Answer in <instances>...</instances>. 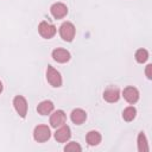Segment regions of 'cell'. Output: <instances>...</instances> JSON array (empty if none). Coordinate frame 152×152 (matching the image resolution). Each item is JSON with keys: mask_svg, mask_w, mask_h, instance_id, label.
Segmentation results:
<instances>
[{"mask_svg": "<svg viewBox=\"0 0 152 152\" xmlns=\"http://www.w3.org/2000/svg\"><path fill=\"white\" fill-rule=\"evenodd\" d=\"M38 32L39 34L45 38V39H50L52 38L55 34H56V26L52 25L51 23L49 21H42L39 25H38Z\"/></svg>", "mask_w": 152, "mask_h": 152, "instance_id": "cell-4", "label": "cell"}, {"mask_svg": "<svg viewBox=\"0 0 152 152\" xmlns=\"http://www.w3.org/2000/svg\"><path fill=\"white\" fill-rule=\"evenodd\" d=\"M122 96L128 103L133 104L139 100V91L134 87H126L122 91Z\"/></svg>", "mask_w": 152, "mask_h": 152, "instance_id": "cell-10", "label": "cell"}, {"mask_svg": "<svg viewBox=\"0 0 152 152\" xmlns=\"http://www.w3.org/2000/svg\"><path fill=\"white\" fill-rule=\"evenodd\" d=\"M82 147L80 146V144H77L76 141H70L65 147H64V151L65 152H69V151H81Z\"/></svg>", "mask_w": 152, "mask_h": 152, "instance_id": "cell-18", "label": "cell"}, {"mask_svg": "<svg viewBox=\"0 0 152 152\" xmlns=\"http://www.w3.org/2000/svg\"><path fill=\"white\" fill-rule=\"evenodd\" d=\"M134 57H135V61L138 63H145L148 59V52L145 49H139V50L135 51Z\"/></svg>", "mask_w": 152, "mask_h": 152, "instance_id": "cell-17", "label": "cell"}, {"mask_svg": "<svg viewBox=\"0 0 152 152\" xmlns=\"http://www.w3.org/2000/svg\"><path fill=\"white\" fill-rule=\"evenodd\" d=\"M65 120H66L65 113L59 109V110H56V112H53V113L51 114V116H50V125H51L52 127L57 128V127L64 125V124H65Z\"/></svg>", "mask_w": 152, "mask_h": 152, "instance_id": "cell-8", "label": "cell"}, {"mask_svg": "<svg viewBox=\"0 0 152 152\" xmlns=\"http://www.w3.org/2000/svg\"><path fill=\"white\" fill-rule=\"evenodd\" d=\"M120 97V90L118 87H114V86H109L104 91H103V99L107 101V102H116Z\"/></svg>", "mask_w": 152, "mask_h": 152, "instance_id": "cell-9", "label": "cell"}, {"mask_svg": "<svg viewBox=\"0 0 152 152\" xmlns=\"http://www.w3.org/2000/svg\"><path fill=\"white\" fill-rule=\"evenodd\" d=\"M51 137V132L50 128L46 125H38L34 127L33 129V138L36 141L38 142H44L46 140H49Z\"/></svg>", "mask_w": 152, "mask_h": 152, "instance_id": "cell-1", "label": "cell"}, {"mask_svg": "<svg viewBox=\"0 0 152 152\" xmlns=\"http://www.w3.org/2000/svg\"><path fill=\"white\" fill-rule=\"evenodd\" d=\"M137 115V109L133 107V106H129V107H126L122 112V119L125 121H132Z\"/></svg>", "mask_w": 152, "mask_h": 152, "instance_id": "cell-16", "label": "cell"}, {"mask_svg": "<svg viewBox=\"0 0 152 152\" xmlns=\"http://www.w3.org/2000/svg\"><path fill=\"white\" fill-rule=\"evenodd\" d=\"M46 80L55 88H58V87L62 86V76H61L59 71H57L51 65H49L48 69H46Z\"/></svg>", "mask_w": 152, "mask_h": 152, "instance_id": "cell-3", "label": "cell"}, {"mask_svg": "<svg viewBox=\"0 0 152 152\" xmlns=\"http://www.w3.org/2000/svg\"><path fill=\"white\" fill-rule=\"evenodd\" d=\"M151 69H152V65H151V64H148V65L146 66V70H145V72H146V76H147V78H148V80H151V78H152Z\"/></svg>", "mask_w": 152, "mask_h": 152, "instance_id": "cell-19", "label": "cell"}, {"mask_svg": "<svg viewBox=\"0 0 152 152\" xmlns=\"http://www.w3.org/2000/svg\"><path fill=\"white\" fill-rule=\"evenodd\" d=\"M59 34L63 40L71 42L75 37V26L70 21H64L59 27Z\"/></svg>", "mask_w": 152, "mask_h": 152, "instance_id": "cell-2", "label": "cell"}, {"mask_svg": "<svg viewBox=\"0 0 152 152\" xmlns=\"http://www.w3.org/2000/svg\"><path fill=\"white\" fill-rule=\"evenodd\" d=\"M86 139H87V142L90 146H95V145H99L100 144V141H101V134L97 131H90V132H88Z\"/></svg>", "mask_w": 152, "mask_h": 152, "instance_id": "cell-14", "label": "cell"}, {"mask_svg": "<svg viewBox=\"0 0 152 152\" xmlns=\"http://www.w3.org/2000/svg\"><path fill=\"white\" fill-rule=\"evenodd\" d=\"M71 137V132H70V127L66 125H62L58 127V129L55 132V139L58 142H65L70 139Z\"/></svg>", "mask_w": 152, "mask_h": 152, "instance_id": "cell-7", "label": "cell"}, {"mask_svg": "<svg viewBox=\"0 0 152 152\" xmlns=\"http://www.w3.org/2000/svg\"><path fill=\"white\" fill-rule=\"evenodd\" d=\"M138 150L140 152L148 151V144H147V139H146V135L144 134V132H140L138 135Z\"/></svg>", "mask_w": 152, "mask_h": 152, "instance_id": "cell-15", "label": "cell"}, {"mask_svg": "<svg viewBox=\"0 0 152 152\" xmlns=\"http://www.w3.org/2000/svg\"><path fill=\"white\" fill-rule=\"evenodd\" d=\"M13 106H14L17 113L19 114V116H21V118L26 116V114H27V101L24 96L17 95L13 99Z\"/></svg>", "mask_w": 152, "mask_h": 152, "instance_id": "cell-5", "label": "cell"}, {"mask_svg": "<svg viewBox=\"0 0 152 152\" xmlns=\"http://www.w3.org/2000/svg\"><path fill=\"white\" fill-rule=\"evenodd\" d=\"M2 88H4V87H2V82L0 81V94H1V91H2Z\"/></svg>", "mask_w": 152, "mask_h": 152, "instance_id": "cell-20", "label": "cell"}, {"mask_svg": "<svg viewBox=\"0 0 152 152\" xmlns=\"http://www.w3.org/2000/svg\"><path fill=\"white\" fill-rule=\"evenodd\" d=\"M52 58L58 63H66L70 59V52L65 49H55L52 51Z\"/></svg>", "mask_w": 152, "mask_h": 152, "instance_id": "cell-11", "label": "cell"}, {"mask_svg": "<svg viewBox=\"0 0 152 152\" xmlns=\"http://www.w3.org/2000/svg\"><path fill=\"white\" fill-rule=\"evenodd\" d=\"M53 110V103L50 100H44L37 106V112L40 115H49Z\"/></svg>", "mask_w": 152, "mask_h": 152, "instance_id": "cell-13", "label": "cell"}, {"mask_svg": "<svg viewBox=\"0 0 152 152\" xmlns=\"http://www.w3.org/2000/svg\"><path fill=\"white\" fill-rule=\"evenodd\" d=\"M50 12H51V14H52V17L55 19H62V18H64L66 15L68 7L63 2H56V4H53L51 6Z\"/></svg>", "mask_w": 152, "mask_h": 152, "instance_id": "cell-6", "label": "cell"}, {"mask_svg": "<svg viewBox=\"0 0 152 152\" xmlns=\"http://www.w3.org/2000/svg\"><path fill=\"white\" fill-rule=\"evenodd\" d=\"M70 119H71V121H72L74 124H76V125H82V124L86 121V119H87V113H86L83 109H81V108H76V109H74V110L71 112Z\"/></svg>", "mask_w": 152, "mask_h": 152, "instance_id": "cell-12", "label": "cell"}]
</instances>
